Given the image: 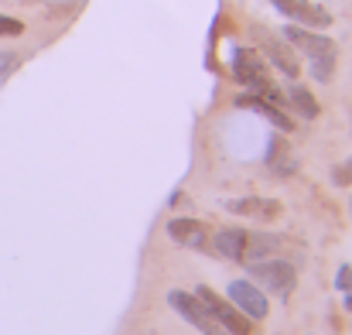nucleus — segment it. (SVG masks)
I'll use <instances>...</instances> for the list:
<instances>
[{"label":"nucleus","instance_id":"nucleus-1","mask_svg":"<svg viewBox=\"0 0 352 335\" xmlns=\"http://www.w3.org/2000/svg\"><path fill=\"white\" fill-rule=\"evenodd\" d=\"M284 41L311 58V79L315 83H332L336 58H339V45L332 38H325V34H318L311 28H301V24H287L284 28Z\"/></svg>","mask_w":352,"mask_h":335},{"label":"nucleus","instance_id":"nucleus-2","mask_svg":"<svg viewBox=\"0 0 352 335\" xmlns=\"http://www.w3.org/2000/svg\"><path fill=\"white\" fill-rule=\"evenodd\" d=\"M233 79L239 86H246L250 93H260L263 100L284 107V93L274 86V79H270L267 62H263L260 52H253V48H236L233 52Z\"/></svg>","mask_w":352,"mask_h":335},{"label":"nucleus","instance_id":"nucleus-3","mask_svg":"<svg viewBox=\"0 0 352 335\" xmlns=\"http://www.w3.org/2000/svg\"><path fill=\"white\" fill-rule=\"evenodd\" d=\"M246 270H250V281L260 291H270V294H280V298H287L298 284V267L291 260H280V257L253 260V263H246Z\"/></svg>","mask_w":352,"mask_h":335},{"label":"nucleus","instance_id":"nucleus-4","mask_svg":"<svg viewBox=\"0 0 352 335\" xmlns=\"http://www.w3.org/2000/svg\"><path fill=\"white\" fill-rule=\"evenodd\" d=\"M195 294H199V301L206 305V312L216 318V325H219L223 332H230V335H250V332H253V318H246V315L236 308L233 301L219 298L209 284H202Z\"/></svg>","mask_w":352,"mask_h":335},{"label":"nucleus","instance_id":"nucleus-5","mask_svg":"<svg viewBox=\"0 0 352 335\" xmlns=\"http://www.w3.org/2000/svg\"><path fill=\"white\" fill-rule=\"evenodd\" d=\"M168 305H171V308L192 325V329H199L202 335H219L223 332V329L216 325V318L206 312V305L199 301V294H188V291H178V288H175V291H168Z\"/></svg>","mask_w":352,"mask_h":335},{"label":"nucleus","instance_id":"nucleus-6","mask_svg":"<svg viewBox=\"0 0 352 335\" xmlns=\"http://www.w3.org/2000/svg\"><path fill=\"white\" fill-rule=\"evenodd\" d=\"M250 31H253V38L260 41L263 55H267V58H270V62H274V65H277V69L287 76V79H298V76H301V62H298L294 48H291L284 38L270 34V31H267V28H260V24H256V28H250Z\"/></svg>","mask_w":352,"mask_h":335},{"label":"nucleus","instance_id":"nucleus-7","mask_svg":"<svg viewBox=\"0 0 352 335\" xmlns=\"http://www.w3.org/2000/svg\"><path fill=\"white\" fill-rule=\"evenodd\" d=\"M284 17H291L294 24H301V28H311V31H318V28H329L332 24V14L325 10V7H318V3H311V0H270Z\"/></svg>","mask_w":352,"mask_h":335},{"label":"nucleus","instance_id":"nucleus-8","mask_svg":"<svg viewBox=\"0 0 352 335\" xmlns=\"http://www.w3.org/2000/svg\"><path fill=\"white\" fill-rule=\"evenodd\" d=\"M164 233H168V239L178 243V246H188V250H209V226L202 223V219H192V216L168 219Z\"/></svg>","mask_w":352,"mask_h":335},{"label":"nucleus","instance_id":"nucleus-9","mask_svg":"<svg viewBox=\"0 0 352 335\" xmlns=\"http://www.w3.org/2000/svg\"><path fill=\"white\" fill-rule=\"evenodd\" d=\"M230 301H233L246 318H267V312H270L267 294H263L253 281H233V284H230Z\"/></svg>","mask_w":352,"mask_h":335},{"label":"nucleus","instance_id":"nucleus-10","mask_svg":"<svg viewBox=\"0 0 352 335\" xmlns=\"http://www.w3.org/2000/svg\"><path fill=\"white\" fill-rule=\"evenodd\" d=\"M226 209L236 216H246V219H260V223H274V219L284 216V206L277 199H260V195L233 199V202H226Z\"/></svg>","mask_w":352,"mask_h":335},{"label":"nucleus","instance_id":"nucleus-11","mask_svg":"<svg viewBox=\"0 0 352 335\" xmlns=\"http://www.w3.org/2000/svg\"><path fill=\"white\" fill-rule=\"evenodd\" d=\"M239 110H253V113H260L263 120H270L277 130H294V123H291V116L280 110L277 103H270V100H263L260 93H243V96H236L233 100Z\"/></svg>","mask_w":352,"mask_h":335},{"label":"nucleus","instance_id":"nucleus-12","mask_svg":"<svg viewBox=\"0 0 352 335\" xmlns=\"http://www.w3.org/2000/svg\"><path fill=\"white\" fill-rule=\"evenodd\" d=\"M209 243H212V250H216L219 257L243 263V257H246V243H250V233H246V229H233V226H226V229H219V233H216V239H209Z\"/></svg>","mask_w":352,"mask_h":335},{"label":"nucleus","instance_id":"nucleus-13","mask_svg":"<svg viewBox=\"0 0 352 335\" xmlns=\"http://www.w3.org/2000/svg\"><path fill=\"white\" fill-rule=\"evenodd\" d=\"M284 246H287V236H263V233L256 236V233H250L243 263H253V260H263V257H277Z\"/></svg>","mask_w":352,"mask_h":335},{"label":"nucleus","instance_id":"nucleus-14","mask_svg":"<svg viewBox=\"0 0 352 335\" xmlns=\"http://www.w3.org/2000/svg\"><path fill=\"white\" fill-rule=\"evenodd\" d=\"M284 107H291V110L298 113V116H305V120H315V116H318L315 96H311L305 86H298L294 79H291V86H287V93H284Z\"/></svg>","mask_w":352,"mask_h":335},{"label":"nucleus","instance_id":"nucleus-15","mask_svg":"<svg viewBox=\"0 0 352 335\" xmlns=\"http://www.w3.org/2000/svg\"><path fill=\"white\" fill-rule=\"evenodd\" d=\"M267 164H270L277 175H291V171L298 168V161H294V154H291V144H287L284 137H274V140H270V147H267Z\"/></svg>","mask_w":352,"mask_h":335},{"label":"nucleus","instance_id":"nucleus-16","mask_svg":"<svg viewBox=\"0 0 352 335\" xmlns=\"http://www.w3.org/2000/svg\"><path fill=\"white\" fill-rule=\"evenodd\" d=\"M24 31V24L17 21V17H7V14H0V38H17Z\"/></svg>","mask_w":352,"mask_h":335},{"label":"nucleus","instance_id":"nucleus-17","mask_svg":"<svg viewBox=\"0 0 352 335\" xmlns=\"http://www.w3.org/2000/svg\"><path fill=\"white\" fill-rule=\"evenodd\" d=\"M336 288L346 294V291H352V267L346 263V267H339V274H336Z\"/></svg>","mask_w":352,"mask_h":335},{"label":"nucleus","instance_id":"nucleus-18","mask_svg":"<svg viewBox=\"0 0 352 335\" xmlns=\"http://www.w3.org/2000/svg\"><path fill=\"white\" fill-rule=\"evenodd\" d=\"M332 178H336V185H352V164L336 168V171H332Z\"/></svg>","mask_w":352,"mask_h":335},{"label":"nucleus","instance_id":"nucleus-19","mask_svg":"<svg viewBox=\"0 0 352 335\" xmlns=\"http://www.w3.org/2000/svg\"><path fill=\"white\" fill-rule=\"evenodd\" d=\"M219 335H230V332H219Z\"/></svg>","mask_w":352,"mask_h":335}]
</instances>
